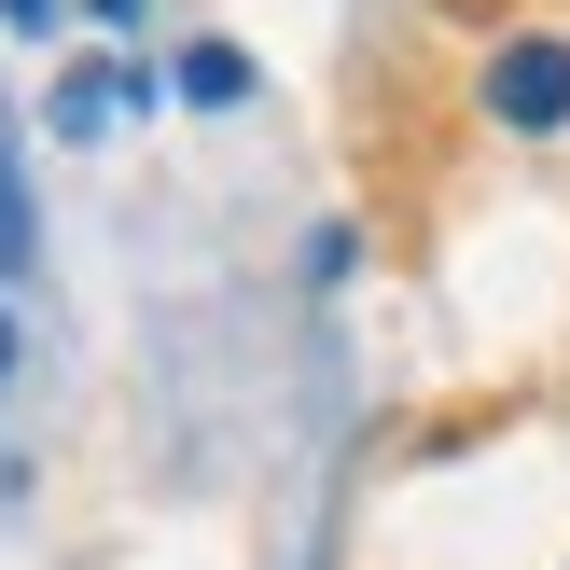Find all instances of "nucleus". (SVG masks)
Returning a JSON list of instances; mask_svg holds the SVG:
<instances>
[{
    "instance_id": "obj_6",
    "label": "nucleus",
    "mask_w": 570,
    "mask_h": 570,
    "mask_svg": "<svg viewBox=\"0 0 570 570\" xmlns=\"http://www.w3.org/2000/svg\"><path fill=\"white\" fill-rule=\"evenodd\" d=\"M98 14H139V0H98Z\"/></svg>"
},
{
    "instance_id": "obj_2",
    "label": "nucleus",
    "mask_w": 570,
    "mask_h": 570,
    "mask_svg": "<svg viewBox=\"0 0 570 570\" xmlns=\"http://www.w3.org/2000/svg\"><path fill=\"white\" fill-rule=\"evenodd\" d=\"M181 83H195V98H250V56H223V42H195V56H181Z\"/></svg>"
},
{
    "instance_id": "obj_1",
    "label": "nucleus",
    "mask_w": 570,
    "mask_h": 570,
    "mask_svg": "<svg viewBox=\"0 0 570 570\" xmlns=\"http://www.w3.org/2000/svg\"><path fill=\"white\" fill-rule=\"evenodd\" d=\"M488 111L529 126V139L570 126V42H501V56H488Z\"/></svg>"
},
{
    "instance_id": "obj_3",
    "label": "nucleus",
    "mask_w": 570,
    "mask_h": 570,
    "mask_svg": "<svg viewBox=\"0 0 570 570\" xmlns=\"http://www.w3.org/2000/svg\"><path fill=\"white\" fill-rule=\"evenodd\" d=\"M56 126H70V139H83V126H111V70H83V83H56Z\"/></svg>"
},
{
    "instance_id": "obj_5",
    "label": "nucleus",
    "mask_w": 570,
    "mask_h": 570,
    "mask_svg": "<svg viewBox=\"0 0 570 570\" xmlns=\"http://www.w3.org/2000/svg\"><path fill=\"white\" fill-rule=\"evenodd\" d=\"M0 376H14V321H0Z\"/></svg>"
},
{
    "instance_id": "obj_4",
    "label": "nucleus",
    "mask_w": 570,
    "mask_h": 570,
    "mask_svg": "<svg viewBox=\"0 0 570 570\" xmlns=\"http://www.w3.org/2000/svg\"><path fill=\"white\" fill-rule=\"evenodd\" d=\"M0 28H56V0H0Z\"/></svg>"
}]
</instances>
